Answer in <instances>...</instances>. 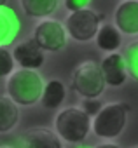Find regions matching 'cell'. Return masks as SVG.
I'll use <instances>...</instances> for the list:
<instances>
[{
    "instance_id": "1",
    "label": "cell",
    "mask_w": 138,
    "mask_h": 148,
    "mask_svg": "<svg viewBox=\"0 0 138 148\" xmlns=\"http://www.w3.org/2000/svg\"><path fill=\"white\" fill-rule=\"evenodd\" d=\"M44 84L39 71L18 68L6 80V96L18 106H32L40 101Z\"/></svg>"
},
{
    "instance_id": "2",
    "label": "cell",
    "mask_w": 138,
    "mask_h": 148,
    "mask_svg": "<svg viewBox=\"0 0 138 148\" xmlns=\"http://www.w3.org/2000/svg\"><path fill=\"white\" fill-rule=\"evenodd\" d=\"M91 124L93 119L88 117L81 106H66L59 110L54 119V132L65 143L79 145L91 132Z\"/></svg>"
},
{
    "instance_id": "3",
    "label": "cell",
    "mask_w": 138,
    "mask_h": 148,
    "mask_svg": "<svg viewBox=\"0 0 138 148\" xmlns=\"http://www.w3.org/2000/svg\"><path fill=\"white\" fill-rule=\"evenodd\" d=\"M128 113L129 106L126 103L115 101V103H107L103 108L98 112V115L93 119L91 129L95 134L101 139H114L122 134L128 124Z\"/></svg>"
},
{
    "instance_id": "4",
    "label": "cell",
    "mask_w": 138,
    "mask_h": 148,
    "mask_svg": "<svg viewBox=\"0 0 138 148\" xmlns=\"http://www.w3.org/2000/svg\"><path fill=\"white\" fill-rule=\"evenodd\" d=\"M72 87L82 99H98L105 91V80L100 66L93 59H86L72 73Z\"/></svg>"
},
{
    "instance_id": "5",
    "label": "cell",
    "mask_w": 138,
    "mask_h": 148,
    "mask_svg": "<svg viewBox=\"0 0 138 148\" xmlns=\"http://www.w3.org/2000/svg\"><path fill=\"white\" fill-rule=\"evenodd\" d=\"M101 21H103V16L88 7L79 12L68 14L66 21H65V30H66V35L72 40L84 44L96 37V33L101 26Z\"/></svg>"
},
{
    "instance_id": "6",
    "label": "cell",
    "mask_w": 138,
    "mask_h": 148,
    "mask_svg": "<svg viewBox=\"0 0 138 148\" xmlns=\"http://www.w3.org/2000/svg\"><path fill=\"white\" fill-rule=\"evenodd\" d=\"M35 44L40 47L42 52H58L65 49L68 42V35L65 30V25L59 23L58 19H42L37 23L33 28V37Z\"/></svg>"
},
{
    "instance_id": "7",
    "label": "cell",
    "mask_w": 138,
    "mask_h": 148,
    "mask_svg": "<svg viewBox=\"0 0 138 148\" xmlns=\"http://www.w3.org/2000/svg\"><path fill=\"white\" fill-rule=\"evenodd\" d=\"M114 26L121 35H138V0H122L114 11Z\"/></svg>"
},
{
    "instance_id": "8",
    "label": "cell",
    "mask_w": 138,
    "mask_h": 148,
    "mask_svg": "<svg viewBox=\"0 0 138 148\" xmlns=\"http://www.w3.org/2000/svg\"><path fill=\"white\" fill-rule=\"evenodd\" d=\"M11 52H12L14 63L19 64V68H23V70L37 71L46 61L44 52L40 51V47L35 44L33 38H28V40H23V42L16 44Z\"/></svg>"
},
{
    "instance_id": "9",
    "label": "cell",
    "mask_w": 138,
    "mask_h": 148,
    "mask_svg": "<svg viewBox=\"0 0 138 148\" xmlns=\"http://www.w3.org/2000/svg\"><path fill=\"white\" fill-rule=\"evenodd\" d=\"M100 71L103 75L105 86L108 87H122L126 84L128 79V70H126V63L122 54L114 52V54H107L101 59L100 64Z\"/></svg>"
},
{
    "instance_id": "10",
    "label": "cell",
    "mask_w": 138,
    "mask_h": 148,
    "mask_svg": "<svg viewBox=\"0 0 138 148\" xmlns=\"http://www.w3.org/2000/svg\"><path fill=\"white\" fill-rule=\"evenodd\" d=\"M19 148H63V141L51 129L32 127L19 136Z\"/></svg>"
},
{
    "instance_id": "11",
    "label": "cell",
    "mask_w": 138,
    "mask_h": 148,
    "mask_svg": "<svg viewBox=\"0 0 138 148\" xmlns=\"http://www.w3.org/2000/svg\"><path fill=\"white\" fill-rule=\"evenodd\" d=\"M19 33V18L7 4L0 7V47H7Z\"/></svg>"
},
{
    "instance_id": "12",
    "label": "cell",
    "mask_w": 138,
    "mask_h": 148,
    "mask_svg": "<svg viewBox=\"0 0 138 148\" xmlns=\"http://www.w3.org/2000/svg\"><path fill=\"white\" fill-rule=\"evenodd\" d=\"M66 99V86L59 79H51L44 84L40 105L46 110H58Z\"/></svg>"
},
{
    "instance_id": "13",
    "label": "cell",
    "mask_w": 138,
    "mask_h": 148,
    "mask_svg": "<svg viewBox=\"0 0 138 148\" xmlns=\"http://www.w3.org/2000/svg\"><path fill=\"white\" fill-rule=\"evenodd\" d=\"M95 42H96V45H98L100 51L114 54L122 45V35L119 33V30L114 25L105 23V25L100 26V30H98V33L95 37Z\"/></svg>"
},
{
    "instance_id": "14",
    "label": "cell",
    "mask_w": 138,
    "mask_h": 148,
    "mask_svg": "<svg viewBox=\"0 0 138 148\" xmlns=\"http://www.w3.org/2000/svg\"><path fill=\"white\" fill-rule=\"evenodd\" d=\"M19 122V106L6 94H0V134H7L16 129Z\"/></svg>"
},
{
    "instance_id": "15",
    "label": "cell",
    "mask_w": 138,
    "mask_h": 148,
    "mask_svg": "<svg viewBox=\"0 0 138 148\" xmlns=\"http://www.w3.org/2000/svg\"><path fill=\"white\" fill-rule=\"evenodd\" d=\"M58 5V0H21V9L25 14L37 19H47V16H51Z\"/></svg>"
},
{
    "instance_id": "16",
    "label": "cell",
    "mask_w": 138,
    "mask_h": 148,
    "mask_svg": "<svg viewBox=\"0 0 138 148\" xmlns=\"http://www.w3.org/2000/svg\"><path fill=\"white\" fill-rule=\"evenodd\" d=\"M122 58H124V63H126L128 75L138 82V40L136 42H131L124 49Z\"/></svg>"
},
{
    "instance_id": "17",
    "label": "cell",
    "mask_w": 138,
    "mask_h": 148,
    "mask_svg": "<svg viewBox=\"0 0 138 148\" xmlns=\"http://www.w3.org/2000/svg\"><path fill=\"white\" fill-rule=\"evenodd\" d=\"M16 70V63L12 52L7 47H0V79H7Z\"/></svg>"
},
{
    "instance_id": "18",
    "label": "cell",
    "mask_w": 138,
    "mask_h": 148,
    "mask_svg": "<svg viewBox=\"0 0 138 148\" xmlns=\"http://www.w3.org/2000/svg\"><path fill=\"white\" fill-rule=\"evenodd\" d=\"M101 108H103V105L100 103V99H82L81 101V110L91 119H95Z\"/></svg>"
},
{
    "instance_id": "19",
    "label": "cell",
    "mask_w": 138,
    "mask_h": 148,
    "mask_svg": "<svg viewBox=\"0 0 138 148\" xmlns=\"http://www.w3.org/2000/svg\"><path fill=\"white\" fill-rule=\"evenodd\" d=\"M89 4H91L89 0H65V2H63L65 9L70 11V14H72V12H79V11H82V9H88Z\"/></svg>"
},
{
    "instance_id": "20",
    "label": "cell",
    "mask_w": 138,
    "mask_h": 148,
    "mask_svg": "<svg viewBox=\"0 0 138 148\" xmlns=\"http://www.w3.org/2000/svg\"><path fill=\"white\" fill-rule=\"evenodd\" d=\"M93 148H121L117 143H112V141H105V143H100V145H95Z\"/></svg>"
},
{
    "instance_id": "21",
    "label": "cell",
    "mask_w": 138,
    "mask_h": 148,
    "mask_svg": "<svg viewBox=\"0 0 138 148\" xmlns=\"http://www.w3.org/2000/svg\"><path fill=\"white\" fill-rule=\"evenodd\" d=\"M0 148H14V146H11V145H6V143H0Z\"/></svg>"
},
{
    "instance_id": "22",
    "label": "cell",
    "mask_w": 138,
    "mask_h": 148,
    "mask_svg": "<svg viewBox=\"0 0 138 148\" xmlns=\"http://www.w3.org/2000/svg\"><path fill=\"white\" fill-rule=\"evenodd\" d=\"M4 5H7V2H4V0H0V7H4Z\"/></svg>"
},
{
    "instance_id": "23",
    "label": "cell",
    "mask_w": 138,
    "mask_h": 148,
    "mask_svg": "<svg viewBox=\"0 0 138 148\" xmlns=\"http://www.w3.org/2000/svg\"><path fill=\"white\" fill-rule=\"evenodd\" d=\"M131 148H138V145H136V146H131Z\"/></svg>"
}]
</instances>
